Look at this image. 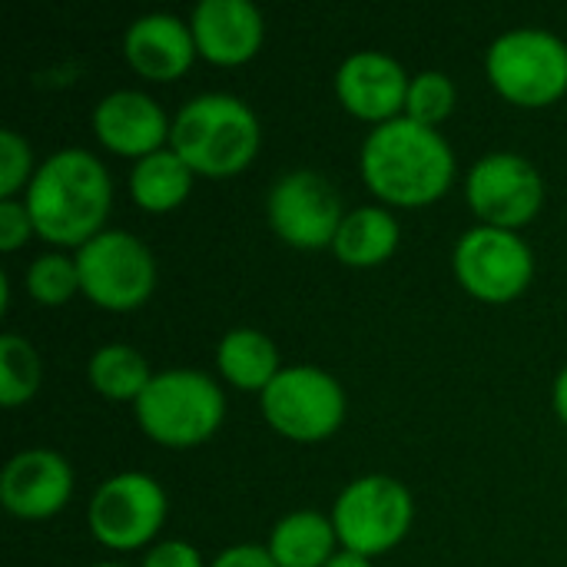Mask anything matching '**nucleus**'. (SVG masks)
<instances>
[{"instance_id": "1", "label": "nucleus", "mask_w": 567, "mask_h": 567, "mask_svg": "<svg viewBox=\"0 0 567 567\" xmlns=\"http://www.w3.org/2000/svg\"><path fill=\"white\" fill-rule=\"evenodd\" d=\"M23 203L37 239L56 249H83L106 229L113 179L93 153L70 146L37 166Z\"/></svg>"}, {"instance_id": "2", "label": "nucleus", "mask_w": 567, "mask_h": 567, "mask_svg": "<svg viewBox=\"0 0 567 567\" xmlns=\"http://www.w3.org/2000/svg\"><path fill=\"white\" fill-rule=\"evenodd\" d=\"M359 173L365 189L385 206L419 209L449 193L455 179V153L439 130L399 116L365 136Z\"/></svg>"}, {"instance_id": "3", "label": "nucleus", "mask_w": 567, "mask_h": 567, "mask_svg": "<svg viewBox=\"0 0 567 567\" xmlns=\"http://www.w3.org/2000/svg\"><path fill=\"white\" fill-rule=\"evenodd\" d=\"M262 146L259 116L233 93H199L173 116L169 150L196 173L226 179L252 166Z\"/></svg>"}, {"instance_id": "4", "label": "nucleus", "mask_w": 567, "mask_h": 567, "mask_svg": "<svg viewBox=\"0 0 567 567\" xmlns=\"http://www.w3.org/2000/svg\"><path fill=\"white\" fill-rule=\"evenodd\" d=\"M133 412L150 442L163 449H196L219 432L226 399L213 375L199 369H166L153 375Z\"/></svg>"}, {"instance_id": "5", "label": "nucleus", "mask_w": 567, "mask_h": 567, "mask_svg": "<svg viewBox=\"0 0 567 567\" xmlns=\"http://www.w3.org/2000/svg\"><path fill=\"white\" fill-rule=\"evenodd\" d=\"M485 73L508 103L528 110L551 106L567 96V43L538 27L508 30L488 47Z\"/></svg>"}, {"instance_id": "6", "label": "nucleus", "mask_w": 567, "mask_h": 567, "mask_svg": "<svg viewBox=\"0 0 567 567\" xmlns=\"http://www.w3.org/2000/svg\"><path fill=\"white\" fill-rule=\"evenodd\" d=\"M262 419L272 432L289 442H326L346 422V389L342 382L316 365H289L259 395Z\"/></svg>"}, {"instance_id": "7", "label": "nucleus", "mask_w": 567, "mask_h": 567, "mask_svg": "<svg viewBox=\"0 0 567 567\" xmlns=\"http://www.w3.org/2000/svg\"><path fill=\"white\" fill-rule=\"evenodd\" d=\"M329 518L346 551L379 558L405 542L415 518V502L399 478L362 475L346 485Z\"/></svg>"}, {"instance_id": "8", "label": "nucleus", "mask_w": 567, "mask_h": 567, "mask_svg": "<svg viewBox=\"0 0 567 567\" xmlns=\"http://www.w3.org/2000/svg\"><path fill=\"white\" fill-rule=\"evenodd\" d=\"M73 259L80 292L106 312H133L156 289V259L126 229H103Z\"/></svg>"}, {"instance_id": "9", "label": "nucleus", "mask_w": 567, "mask_h": 567, "mask_svg": "<svg viewBox=\"0 0 567 567\" xmlns=\"http://www.w3.org/2000/svg\"><path fill=\"white\" fill-rule=\"evenodd\" d=\"M452 269L472 299L505 306L528 292L535 279V252L512 229L475 226L455 243Z\"/></svg>"}, {"instance_id": "10", "label": "nucleus", "mask_w": 567, "mask_h": 567, "mask_svg": "<svg viewBox=\"0 0 567 567\" xmlns=\"http://www.w3.org/2000/svg\"><path fill=\"white\" fill-rule=\"evenodd\" d=\"M166 492L146 472H120L106 478L86 508L93 538L110 551H136L166 525Z\"/></svg>"}, {"instance_id": "11", "label": "nucleus", "mask_w": 567, "mask_h": 567, "mask_svg": "<svg viewBox=\"0 0 567 567\" xmlns=\"http://www.w3.org/2000/svg\"><path fill=\"white\" fill-rule=\"evenodd\" d=\"M266 216L272 233L302 252L332 249L339 226L346 219L336 186L316 169H292L279 176L269 189Z\"/></svg>"}, {"instance_id": "12", "label": "nucleus", "mask_w": 567, "mask_h": 567, "mask_svg": "<svg viewBox=\"0 0 567 567\" xmlns=\"http://www.w3.org/2000/svg\"><path fill=\"white\" fill-rule=\"evenodd\" d=\"M465 203L478 226L512 229L528 226L545 206V179L532 159L518 153L482 156L465 179Z\"/></svg>"}, {"instance_id": "13", "label": "nucleus", "mask_w": 567, "mask_h": 567, "mask_svg": "<svg viewBox=\"0 0 567 567\" xmlns=\"http://www.w3.org/2000/svg\"><path fill=\"white\" fill-rule=\"evenodd\" d=\"M412 76L405 66L382 50H359L336 70V96L362 123L382 126L405 116Z\"/></svg>"}, {"instance_id": "14", "label": "nucleus", "mask_w": 567, "mask_h": 567, "mask_svg": "<svg viewBox=\"0 0 567 567\" xmlns=\"http://www.w3.org/2000/svg\"><path fill=\"white\" fill-rule=\"evenodd\" d=\"M73 498V468L53 449L17 452L0 475V505L20 522H47Z\"/></svg>"}, {"instance_id": "15", "label": "nucleus", "mask_w": 567, "mask_h": 567, "mask_svg": "<svg viewBox=\"0 0 567 567\" xmlns=\"http://www.w3.org/2000/svg\"><path fill=\"white\" fill-rule=\"evenodd\" d=\"M169 133L173 120L153 96L140 90L106 93L93 110V136L100 140V146L136 163L166 150Z\"/></svg>"}, {"instance_id": "16", "label": "nucleus", "mask_w": 567, "mask_h": 567, "mask_svg": "<svg viewBox=\"0 0 567 567\" xmlns=\"http://www.w3.org/2000/svg\"><path fill=\"white\" fill-rule=\"evenodd\" d=\"M196 53L213 66H243L256 60L266 40V20L252 0H203L189 17Z\"/></svg>"}, {"instance_id": "17", "label": "nucleus", "mask_w": 567, "mask_h": 567, "mask_svg": "<svg viewBox=\"0 0 567 567\" xmlns=\"http://www.w3.org/2000/svg\"><path fill=\"white\" fill-rule=\"evenodd\" d=\"M196 40L176 13L136 17L123 33V60L133 73L153 83H173L196 63Z\"/></svg>"}, {"instance_id": "18", "label": "nucleus", "mask_w": 567, "mask_h": 567, "mask_svg": "<svg viewBox=\"0 0 567 567\" xmlns=\"http://www.w3.org/2000/svg\"><path fill=\"white\" fill-rule=\"evenodd\" d=\"M402 229L385 206H359L346 213L332 252L349 269H375L389 262L399 249Z\"/></svg>"}, {"instance_id": "19", "label": "nucleus", "mask_w": 567, "mask_h": 567, "mask_svg": "<svg viewBox=\"0 0 567 567\" xmlns=\"http://www.w3.org/2000/svg\"><path fill=\"white\" fill-rule=\"evenodd\" d=\"M219 375L243 392H266L282 372L276 342L259 329H229L216 346Z\"/></svg>"}, {"instance_id": "20", "label": "nucleus", "mask_w": 567, "mask_h": 567, "mask_svg": "<svg viewBox=\"0 0 567 567\" xmlns=\"http://www.w3.org/2000/svg\"><path fill=\"white\" fill-rule=\"evenodd\" d=\"M336 525L319 512H292L276 522L269 555L279 567H326L336 558Z\"/></svg>"}, {"instance_id": "21", "label": "nucleus", "mask_w": 567, "mask_h": 567, "mask_svg": "<svg viewBox=\"0 0 567 567\" xmlns=\"http://www.w3.org/2000/svg\"><path fill=\"white\" fill-rule=\"evenodd\" d=\"M193 169L166 146L140 163H133L130 169V196L143 213L163 216L173 213L186 203V196L193 193Z\"/></svg>"}, {"instance_id": "22", "label": "nucleus", "mask_w": 567, "mask_h": 567, "mask_svg": "<svg viewBox=\"0 0 567 567\" xmlns=\"http://www.w3.org/2000/svg\"><path fill=\"white\" fill-rule=\"evenodd\" d=\"M86 379H90V385H93V392L100 399L136 405L140 395L146 392V385L153 382V372H150L146 359L133 346L110 342V346H100L90 355Z\"/></svg>"}, {"instance_id": "23", "label": "nucleus", "mask_w": 567, "mask_h": 567, "mask_svg": "<svg viewBox=\"0 0 567 567\" xmlns=\"http://www.w3.org/2000/svg\"><path fill=\"white\" fill-rule=\"evenodd\" d=\"M40 389V355L30 339L17 332L0 336V405L20 409Z\"/></svg>"}, {"instance_id": "24", "label": "nucleus", "mask_w": 567, "mask_h": 567, "mask_svg": "<svg viewBox=\"0 0 567 567\" xmlns=\"http://www.w3.org/2000/svg\"><path fill=\"white\" fill-rule=\"evenodd\" d=\"M27 292L33 302L40 306H66L76 292H80V272H76V259L63 256V252H43L33 259V266L27 269Z\"/></svg>"}, {"instance_id": "25", "label": "nucleus", "mask_w": 567, "mask_h": 567, "mask_svg": "<svg viewBox=\"0 0 567 567\" xmlns=\"http://www.w3.org/2000/svg\"><path fill=\"white\" fill-rule=\"evenodd\" d=\"M455 83L449 73L442 70H422L412 76L409 83V100H405V116L422 123V126H432L439 130V123H445L455 110Z\"/></svg>"}, {"instance_id": "26", "label": "nucleus", "mask_w": 567, "mask_h": 567, "mask_svg": "<svg viewBox=\"0 0 567 567\" xmlns=\"http://www.w3.org/2000/svg\"><path fill=\"white\" fill-rule=\"evenodd\" d=\"M37 166L33 150L17 130H0V199H17V193L30 186Z\"/></svg>"}, {"instance_id": "27", "label": "nucleus", "mask_w": 567, "mask_h": 567, "mask_svg": "<svg viewBox=\"0 0 567 567\" xmlns=\"http://www.w3.org/2000/svg\"><path fill=\"white\" fill-rule=\"evenodd\" d=\"M37 236L33 219L27 213L23 199H0V252H17L27 246V239Z\"/></svg>"}, {"instance_id": "28", "label": "nucleus", "mask_w": 567, "mask_h": 567, "mask_svg": "<svg viewBox=\"0 0 567 567\" xmlns=\"http://www.w3.org/2000/svg\"><path fill=\"white\" fill-rule=\"evenodd\" d=\"M143 567H206L203 565V555L179 542V538H169V542H159L146 551L143 558Z\"/></svg>"}, {"instance_id": "29", "label": "nucleus", "mask_w": 567, "mask_h": 567, "mask_svg": "<svg viewBox=\"0 0 567 567\" xmlns=\"http://www.w3.org/2000/svg\"><path fill=\"white\" fill-rule=\"evenodd\" d=\"M213 567H279L262 545H233L213 558Z\"/></svg>"}, {"instance_id": "30", "label": "nucleus", "mask_w": 567, "mask_h": 567, "mask_svg": "<svg viewBox=\"0 0 567 567\" xmlns=\"http://www.w3.org/2000/svg\"><path fill=\"white\" fill-rule=\"evenodd\" d=\"M555 412H558V419L567 425V365L558 372V379H555Z\"/></svg>"}, {"instance_id": "31", "label": "nucleus", "mask_w": 567, "mask_h": 567, "mask_svg": "<svg viewBox=\"0 0 567 567\" xmlns=\"http://www.w3.org/2000/svg\"><path fill=\"white\" fill-rule=\"evenodd\" d=\"M326 567H372V558H362V555H355V551H336V558L329 561Z\"/></svg>"}, {"instance_id": "32", "label": "nucleus", "mask_w": 567, "mask_h": 567, "mask_svg": "<svg viewBox=\"0 0 567 567\" xmlns=\"http://www.w3.org/2000/svg\"><path fill=\"white\" fill-rule=\"evenodd\" d=\"M93 567H126V565H113V561H103V565H93Z\"/></svg>"}]
</instances>
